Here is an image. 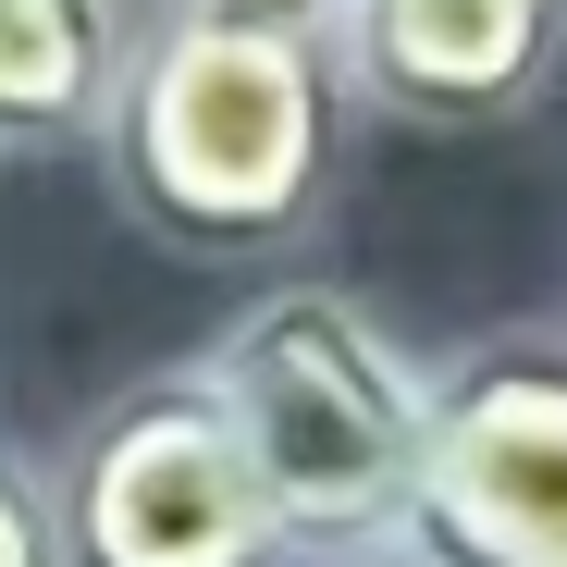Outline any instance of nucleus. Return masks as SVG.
<instances>
[{
    "instance_id": "1",
    "label": "nucleus",
    "mask_w": 567,
    "mask_h": 567,
    "mask_svg": "<svg viewBox=\"0 0 567 567\" xmlns=\"http://www.w3.org/2000/svg\"><path fill=\"white\" fill-rule=\"evenodd\" d=\"M358 86L321 25H198L148 13L112 86L100 173L112 210L173 259H271L333 210Z\"/></svg>"
},
{
    "instance_id": "6",
    "label": "nucleus",
    "mask_w": 567,
    "mask_h": 567,
    "mask_svg": "<svg viewBox=\"0 0 567 567\" xmlns=\"http://www.w3.org/2000/svg\"><path fill=\"white\" fill-rule=\"evenodd\" d=\"M136 25V0H0V161L100 148Z\"/></svg>"
},
{
    "instance_id": "4",
    "label": "nucleus",
    "mask_w": 567,
    "mask_h": 567,
    "mask_svg": "<svg viewBox=\"0 0 567 567\" xmlns=\"http://www.w3.org/2000/svg\"><path fill=\"white\" fill-rule=\"evenodd\" d=\"M432 567H567V321L482 333L432 370L420 530Z\"/></svg>"
},
{
    "instance_id": "9",
    "label": "nucleus",
    "mask_w": 567,
    "mask_h": 567,
    "mask_svg": "<svg viewBox=\"0 0 567 567\" xmlns=\"http://www.w3.org/2000/svg\"><path fill=\"white\" fill-rule=\"evenodd\" d=\"M346 567H432V555H408V543H395V555H346Z\"/></svg>"
},
{
    "instance_id": "5",
    "label": "nucleus",
    "mask_w": 567,
    "mask_h": 567,
    "mask_svg": "<svg viewBox=\"0 0 567 567\" xmlns=\"http://www.w3.org/2000/svg\"><path fill=\"white\" fill-rule=\"evenodd\" d=\"M333 62L395 136H494L567 74V0H346Z\"/></svg>"
},
{
    "instance_id": "7",
    "label": "nucleus",
    "mask_w": 567,
    "mask_h": 567,
    "mask_svg": "<svg viewBox=\"0 0 567 567\" xmlns=\"http://www.w3.org/2000/svg\"><path fill=\"white\" fill-rule=\"evenodd\" d=\"M0 567H74L62 555V506H50V468H25L0 444Z\"/></svg>"
},
{
    "instance_id": "3",
    "label": "nucleus",
    "mask_w": 567,
    "mask_h": 567,
    "mask_svg": "<svg viewBox=\"0 0 567 567\" xmlns=\"http://www.w3.org/2000/svg\"><path fill=\"white\" fill-rule=\"evenodd\" d=\"M50 506H62L74 567H284L297 555L259 494V456L198 358L86 408L74 456L50 468Z\"/></svg>"
},
{
    "instance_id": "2",
    "label": "nucleus",
    "mask_w": 567,
    "mask_h": 567,
    "mask_svg": "<svg viewBox=\"0 0 567 567\" xmlns=\"http://www.w3.org/2000/svg\"><path fill=\"white\" fill-rule=\"evenodd\" d=\"M247 456L259 494L309 567L395 555L420 530V468H432V370L370 321L346 284H271L223 321L198 358Z\"/></svg>"
},
{
    "instance_id": "8",
    "label": "nucleus",
    "mask_w": 567,
    "mask_h": 567,
    "mask_svg": "<svg viewBox=\"0 0 567 567\" xmlns=\"http://www.w3.org/2000/svg\"><path fill=\"white\" fill-rule=\"evenodd\" d=\"M136 13H198V25H321V38H333L346 0H136Z\"/></svg>"
}]
</instances>
